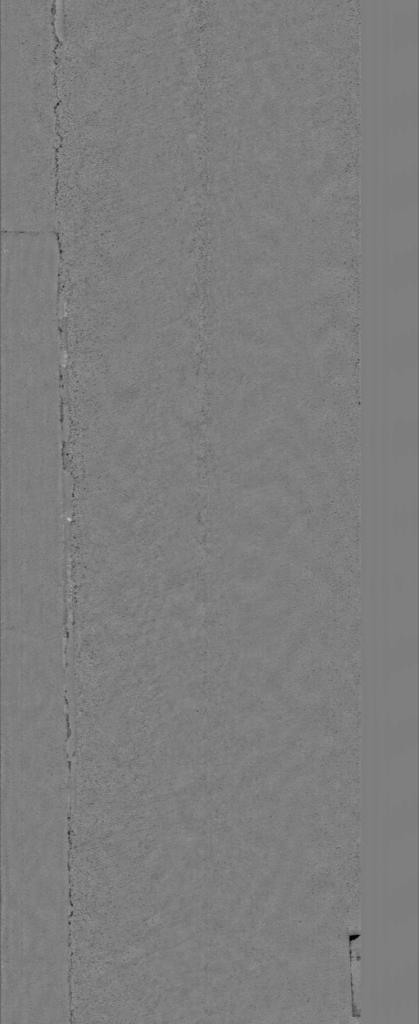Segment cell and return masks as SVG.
<instances>
[{"label":"cell","instance_id":"6da1fadb","mask_svg":"<svg viewBox=\"0 0 419 1024\" xmlns=\"http://www.w3.org/2000/svg\"><path fill=\"white\" fill-rule=\"evenodd\" d=\"M2 231L57 227L54 0H2Z\"/></svg>","mask_w":419,"mask_h":1024}]
</instances>
